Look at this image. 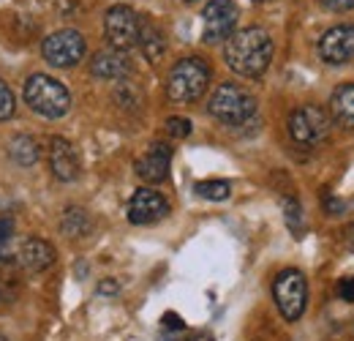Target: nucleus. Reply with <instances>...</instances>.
<instances>
[{"instance_id": "nucleus-1", "label": "nucleus", "mask_w": 354, "mask_h": 341, "mask_svg": "<svg viewBox=\"0 0 354 341\" xmlns=\"http://www.w3.org/2000/svg\"><path fill=\"white\" fill-rule=\"evenodd\" d=\"M226 66L240 77H262L272 60V39L265 28L237 30L223 46Z\"/></svg>"}, {"instance_id": "nucleus-2", "label": "nucleus", "mask_w": 354, "mask_h": 341, "mask_svg": "<svg viewBox=\"0 0 354 341\" xmlns=\"http://www.w3.org/2000/svg\"><path fill=\"white\" fill-rule=\"evenodd\" d=\"M207 85H210V66L202 58H183L169 71L167 96L175 104H191L205 96Z\"/></svg>"}, {"instance_id": "nucleus-3", "label": "nucleus", "mask_w": 354, "mask_h": 341, "mask_svg": "<svg viewBox=\"0 0 354 341\" xmlns=\"http://www.w3.org/2000/svg\"><path fill=\"white\" fill-rule=\"evenodd\" d=\"M25 101L33 112H39L41 118H49V121H57L71 110V96L66 85L46 74H33L25 82Z\"/></svg>"}, {"instance_id": "nucleus-4", "label": "nucleus", "mask_w": 354, "mask_h": 341, "mask_svg": "<svg viewBox=\"0 0 354 341\" xmlns=\"http://www.w3.org/2000/svg\"><path fill=\"white\" fill-rule=\"evenodd\" d=\"M207 110L216 121H221L226 126H243L257 115V98L245 87L234 85V82H223L216 87Z\"/></svg>"}, {"instance_id": "nucleus-5", "label": "nucleus", "mask_w": 354, "mask_h": 341, "mask_svg": "<svg viewBox=\"0 0 354 341\" xmlns=\"http://www.w3.org/2000/svg\"><path fill=\"white\" fill-rule=\"evenodd\" d=\"M272 298L278 303L283 320L289 322H297L306 311V303H308V281L300 270H283L278 273V279L272 281Z\"/></svg>"}, {"instance_id": "nucleus-6", "label": "nucleus", "mask_w": 354, "mask_h": 341, "mask_svg": "<svg viewBox=\"0 0 354 341\" xmlns=\"http://www.w3.org/2000/svg\"><path fill=\"white\" fill-rule=\"evenodd\" d=\"M289 134L295 145L300 148H316L327 139L330 134V118L322 107L316 104H303L289 115Z\"/></svg>"}, {"instance_id": "nucleus-7", "label": "nucleus", "mask_w": 354, "mask_h": 341, "mask_svg": "<svg viewBox=\"0 0 354 341\" xmlns=\"http://www.w3.org/2000/svg\"><path fill=\"white\" fill-rule=\"evenodd\" d=\"M85 49H88V44L82 39V33H77V30H57V33L46 36L44 44H41L44 60L55 69L77 66L85 58Z\"/></svg>"}, {"instance_id": "nucleus-8", "label": "nucleus", "mask_w": 354, "mask_h": 341, "mask_svg": "<svg viewBox=\"0 0 354 341\" xmlns=\"http://www.w3.org/2000/svg\"><path fill=\"white\" fill-rule=\"evenodd\" d=\"M139 28H142V19L129 6H112L104 17L106 39L112 44V49H118V52H129L131 46L139 44Z\"/></svg>"}, {"instance_id": "nucleus-9", "label": "nucleus", "mask_w": 354, "mask_h": 341, "mask_svg": "<svg viewBox=\"0 0 354 341\" xmlns=\"http://www.w3.org/2000/svg\"><path fill=\"white\" fill-rule=\"evenodd\" d=\"M205 28H202V39L207 44L229 42L234 36V25H237V6L232 0H210L205 6Z\"/></svg>"}, {"instance_id": "nucleus-10", "label": "nucleus", "mask_w": 354, "mask_h": 341, "mask_svg": "<svg viewBox=\"0 0 354 341\" xmlns=\"http://www.w3.org/2000/svg\"><path fill=\"white\" fill-rule=\"evenodd\" d=\"M319 55L330 66L349 63L354 58V25H335L319 39Z\"/></svg>"}, {"instance_id": "nucleus-11", "label": "nucleus", "mask_w": 354, "mask_h": 341, "mask_svg": "<svg viewBox=\"0 0 354 341\" xmlns=\"http://www.w3.org/2000/svg\"><path fill=\"white\" fill-rule=\"evenodd\" d=\"M167 213H169V202L153 189H139L129 202V221L131 224H156Z\"/></svg>"}, {"instance_id": "nucleus-12", "label": "nucleus", "mask_w": 354, "mask_h": 341, "mask_svg": "<svg viewBox=\"0 0 354 341\" xmlns=\"http://www.w3.org/2000/svg\"><path fill=\"white\" fill-rule=\"evenodd\" d=\"M169 161H172V150L169 145L164 142H153L133 164L136 175L145 180V183H164L167 175H169Z\"/></svg>"}, {"instance_id": "nucleus-13", "label": "nucleus", "mask_w": 354, "mask_h": 341, "mask_svg": "<svg viewBox=\"0 0 354 341\" xmlns=\"http://www.w3.org/2000/svg\"><path fill=\"white\" fill-rule=\"evenodd\" d=\"M49 167L52 175L63 183H71L80 177V156H77V148L63 139V137H52L49 139Z\"/></svg>"}, {"instance_id": "nucleus-14", "label": "nucleus", "mask_w": 354, "mask_h": 341, "mask_svg": "<svg viewBox=\"0 0 354 341\" xmlns=\"http://www.w3.org/2000/svg\"><path fill=\"white\" fill-rule=\"evenodd\" d=\"M17 262L28 273H44L49 265H55V249L41 238H28L17 249Z\"/></svg>"}, {"instance_id": "nucleus-15", "label": "nucleus", "mask_w": 354, "mask_h": 341, "mask_svg": "<svg viewBox=\"0 0 354 341\" xmlns=\"http://www.w3.org/2000/svg\"><path fill=\"white\" fill-rule=\"evenodd\" d=\"M90 71H93V77H98V80L115 82V80H126V77L131 74V63H129L126 52L109 49V52H98V55L93 58Z\"/></svg>"}, {"instance_id": "nucleus-16", "label": "nucleus", "mask_w": 354, "mask_h": 341, "mask_svg": "<svg viewBox=\"0 0 354 341\" xmlns=\"http://www.w3.org/2000/svg\"><path fill=\"white\" fill-rule=\"evenodd\" d=\"M333 118L346 128H354V85H341L330 98Z\"/></svg>"}, {"instance_id": "nucleus-17", "label": "nucleus", "mask_w": 354, "mask_h": 341, "mask_svg": "<svg viewBox=\"0 0 354 341\" xmlns=\"http://www.w3.org/2000/svg\"><path fill=\"white\" fill-rule=\"evenodd\" d=\"M139 49H142V55H145L150 63H156V60L164 55V49H167L164 33H161L153 22H147V19H142V28H139Z\"/></svg>"}, {"instance_id": "nucleus-18", "label": "nucleus", "mask_w": 354, "mask_h": 341, "mask_svg": "<svg viewBox=\"0 0 354 341\" xmlns=\"http://www.w3.org/2000/svg\"><path fill=\"white\" fill-rule=\"evenodd\" d=\"M8 156H11L19 167H33V164L39 161V156H41V148H39V142H36L33 137L19 134V137H14V139L8 142Z\"/></svg>"}, {"instance_id": "nucleus-19", "label": "nucleus", "mask_w": 354, "mask_h": 341, "mask_svg": "<svg viewBox=\"0 0 354 341\" xmlns=\"http://www.w3.org/2000/svg\"><path fill=\"white\" fill-rule=\"evenodd\" d=\"M60 229H63V235H68V238H85V235H90V229H93V221H90V216L85 213L82 208H68V211L63 213Z\"/></svg>"}, {"instance_id": "nucleus-20", "label": "nucleus", "mask_w": 354, "mask_h": 341, "mask_svg": "<svg viewBox=\"0 0 354 341\" xmlns=\"http://www.w3.org/2000/svg\"><path fill=\"white\" fill-rule=\"evenodd\" d=\"M196 194L205 197V200H213V202H221L232 194V186L226 180H202L196 183Z\"/></svg>"}, {"instance_id": "nucleus-21", "label": "nucleus", "mask_w": 354, "mask_h": 341, "mask_svg": "<svg viewBox=\"0 0 354 341\" xmlns=\"http://www.w3.org/2000/svg\"><path fill=\"white\" fill-rule=\"evenodd\" d=\"M281 208H283L286 227L300 238V232H303V208H300V202L292 200V197H283V200H281Z\"/></svg>"}, {"instance_id": "nucleus-22", "label": "nucleus", "mask_w": 354, "mask_h": 341, "mask_svg": "<svg viewBox=\"0 0 354 341\" xmlns=\"http://www.w3.org/2000/svg\"><path fill=\"white\" fill-rule=\"evenodd\" d=\"M14 241V224L8 218H0V259H8Z\"/></svg>"}, {"instance_id": "nucleus-23", "label": "nucleus", "mask_w": 354, "mask_h": 341, "mask_svg": "<svg viewBox=\"0 0 354 341\" xmlns=\"http://www.w3.org/2000/svg\"><path fill=\"white\" fill-rule=\"evenodd\" d=\"M14 107H17V101H14L11 87L0 80V121H8L14 115Z\"/></svg>"}, {"instance_id": "nucleus-24", "label": "nucleus", "mask_w": 354, "mask_h": 341, "mask_svg": "<svg viewBox=\"0 0 354 341\" xmlns=\"http://www.w3.org/2000/svg\"><path fill=\"white\" fill-rule=\"evenodd\" d=\"M167 131L172 137H177V139H183V137L191 134V121H185V118H169L167 121Z\"/></svg>"}, {"instance_id": "nucleus-25", "label": "nucleus", "mask_w": 354, "mask_h": 341, "mask_svg": "<svg viewBox=\"0 0 354 341\" xmlns=\"http://www.w3.org/2000/svg\"><path fill=\"white\" fill-rule=\"evenodd\" d=\"M324 208H327V213L330 216H338V213H344V202H338L330 191H324Z\"/></svg>"}, {"instance_id": "nucleus-26", "label": "nucleus", "mask_w": 354, "mask_h": 341, "mask_svg": "<svg viewBox=\"0 0 354 341\" xmlns=\"http://www.w3.org/2000/svg\"><path fill=\"white\" fill-rule=\"evenodd\" d=\"M322 6L330 11H349L354 8V0H322Z\"/></svg>"}, {"instance_id": "nucleus-27", "label": "nucleus", "mask_w": 354, "mask_h": 341, "mask_svg": "<svg viewBox=\"0 0 354 341\" xmlns=\"http://www.w3.org/2000/svg\"><path fill=\"white\" fill-rule=\"evenodd\" d=\"M338 292H341V298H344V300L354 303V276H349V279H344V281H341Z\"/></svg>"}, {"instance_id": "nucleus-28", "label": "nucleus", "mask_w": 354, "mask_h": 341, "mask_svg": "<svg viewBox=\"0 0 354 341\" xmlns=\"http://www.w3.org/2000/svg\"><path fill=\"white\" fill-rule=\"evenodd\" d=\"M164 325L172 328V331H183V320H180L177 314H167V317H164Z\"/></svg>"}, {"instance_id": "nucleus-29", "label": "nucleus", "mask_w": 354, "mask_h": 341, "mask_svg": "<svg viewBox=\"0 0 354 341\" xmlns=\"http://www.w3.org/2000/svg\"><path fill=\"white\" fill-rule=\"evenodd\" d=\"M98 292H101V295H115V292H118V284H115V281H101V284H98Z\"/></svg>"}, {"instance_id": "nucleus-30", "label": "nucleus", "mask_w": 354, "mask_h": 341, "mask_svg": "<svg viewBox=\"0 0 354 341\" xmlns=\"http://www.w3.org/2000/svg\"><path fill=\"white\" fill-rule=\"evenodd\" d=\"M344 243L354 252V224H349V227L344 229Z\"/></svg>"}, {"instance_id": "nucleus-31", "label": "nucleus", "mask_w": 354, "mask_h": 341, "mask_svg": "<svg viewBox=\"0 0 354 341\" xmlns=\"http://www.w3.org/2000/svg\"><path fill=\"white\" fill-rule=\"evenodd\" d=\"M0 341H6V339H3V336H0Z\"/></svg>"}]
</instances>
